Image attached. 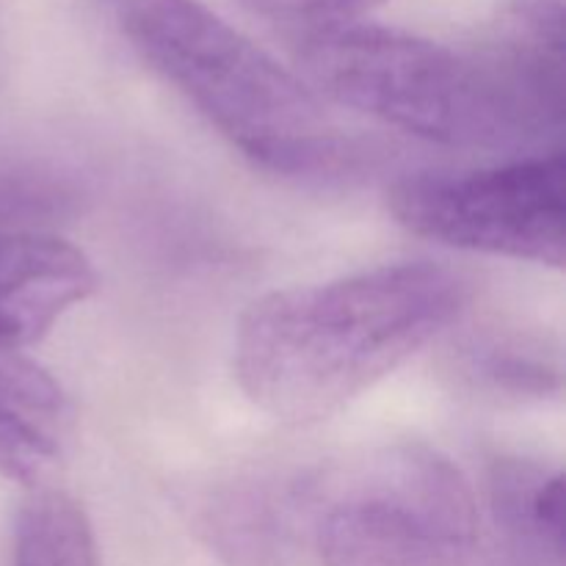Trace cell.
I'll use <instances>...</instances> for the list:
<instances>
[{"instance_id": "7c38bea8", "label": "cell", "mask_w": 566, "mask_h": 566, "mask_svg": "<svg viewBox=\"0 0 566 566\" xmlns=\"http://www.w3.org/2000/svg\"><path fill=\"white\" fill-rule=\"evenodd\" d=\"M517 3L528 6V9H536V11H547V14L564 17V0H517Z\"/></svg>"}, {"instance_id": "3957f363", "label": "cell", "mask_w": 566, "mask_h": 566, "mask_svg": "<svg viewBox=\"0 0 566 566\" xmlns=\"http://www.w3.org/2000/svg\"><path fill=\"white\" fill-rule=\"evenodd\" d=\"M298 66L321 99L426 142L503 147L542 136L479 50L354 22L298 39Z\"/></svg>"}, {"instance_id": "9c48e42d", "label": "cell", "mask_w": 566, "mask_h": 566, "mask_svg": "<svg viewBox=\"0 0 566 566\" xmlns=\"http://www.w3.org/2000/svg\"><path fill=\"white\" fill-rule=\"evenodd\" d=\"M9 566H103L81 503L55 486L31 490L17 509Z\"/></svg>"}, {"instance_id": "5b68a950", "label": "cell", "mask_w": 566, "mask_h": 566, "mask_svg": "<svg viewBox=\"0 0 566 566\" xmlns=\"http://www.w3.org/2000/svg\"><path fill=\"white\" fill-rule=\"evenodd\" d=\"M387 208L412 235L462 252L562 269L566 166L562 155L473 171H426L398 180Z\"/></svg>"}, {"instance_id": "7a4b0ae2", "label": "cell", "mask_w": 566, "mask_h": 566, "mask_svg": "<svg viewBox=\"0 0 566 566\" xmlns=\"http://www.w3.org/2000/svg\"><path fill=\"white\" fill-rule=\"evenodd\" d=\"M105 3L138 59L254 166L307 180L357 164L324 99L202 0Z\"/></svg>"}, {"instance_id": "30bf717a", "label": "cell", "mask_w": 566, "mask_h": 566, "mask_svg": "<svg viewBox=\"0 0 566 566\" xmlns=\"http://www.w3.org/2000/svg\"><path fill=\"white\" fill-rule=\"evenodd\" d=\"M464 374L475 385L506 396H545L558 387L553 359L520 337H490L464 348Z\"/></svg>"}, {"instance_id": "ba28073f", "label": "cell", "mask_w": 566, "mask_h": 566, "mask_svg": "<svg viewBox=\"0 0 566 566\" xmlns=\"http://www.w3.org/2000/svg\"><path fill=\"white\" fill-rule=\"evenodd\" d=\"M75 434L64 387L22 348L0 346V475L28 490L50 486Z\"/></svg>"}, {"instance_id": "277c9868", "label": "cell", "mask_w": 566, "mask_h": 566, "mask_svg": "<svg viewBox=\"0 0 566 566\" xmlns=\"http://www.w3.org/2000/svg\"><path fill=\"white\" fill-rule=\"evenodd\" d=\"M479 506L437 448L392 442L313 470L310 556L318 566H470Z\"/></svg>"}, {"instance_id": "8fae6325", "label": "cell", "mask_w": 566, "mask_h": 566, "mask_svg": "<svg viewBox=\"0 0 566 566\" xmlns=\"http://www.w3.org/2000/svg\"><path fill=\"white\" fill-rule=\"evenodd\" d=\"M260 20L307 39L313 33L363 22L385 0H241Z\"/></svg>"}, {"instance_id": "52a82bcc", "label": "cell", "mask_w": 566, "mask_h": 566, "mask_svg": "<svg viewBox=\"0 0 566 566\" xmlns=\"http://www.w3.org/2000/svg\"><path fill=\"white\" fill-rule=\"evenodd\" d=\"M97 287L92 260L44 232L0 230V346L42 340Z\"/></svg>"}, {"instance_id": "8992f818", "label": "cell", "mask_w": 566, "mask_h": 566, "mask_svg": "<svg viewBox=\"0 0 566 566\" xmlns=\"http://www.w3.org/2000/svg\"><path fill=\"white\" fill-rule=\"evenodd\" d=\"M313 470H254L216 484L197 528L230 566H293L310 553Z\"/></svg>"}, {"instance_id": "6da1fadb", "label": "cell", "mask_w": 566, "mask_h": 566, "mask_svg": "<svg viewBox=\"0 0 566 566\" xmlns=\"http://www.w3.org/2000/svg\"><path fill=\"white\" fill-rule=\"evenodd\" d=\"M468 282L437 263H392L258 298L235 329L243 396L285 426L332 418L462 315Z\"/></svg>"}]
</instances>
